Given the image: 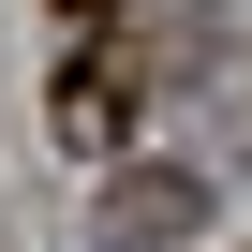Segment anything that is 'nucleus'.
<instances>
[{
  "mask_svg": "<svg viewBox=\"0 0 252 252\" xmlns=\"http://www.w3.org/2000/svg\"><path fill=\"white\" fill-rule=\"evenodd\" d=\"M193 222H208V178L193 163H119L104 178V252H178Z\"/></svg>",
  "mask_w": 252,
  "mask_h": 252,
  "instance_id": "1",
  "label": "nucleus"
},
{
  "mask_svg": "<svg viewBox=\"0 0 252 252\" xmlns=\"http://www.w3.org/2000/svg\"><path fill=\"white\" fill-rule=\"evenodd\" d=\"M119 119H134V89H119L104 60H74V74H60V134H74V149H119Z\"/></svg>",
  "mask_w": 252,
  "mask_h": 252,
  "instance_id": "2",
  "label": "nucleus"
},
{
  "mask_svg": "<svg viewBox=\"0 0 252 252\" xmlns=\"http://www.w3.org/2000/svg\"><path fill=\"white\" fill-rule=\"evenodd\" d=\"M60 15H104V0H60Z\"/></svg>",
  "mask_w": 252,
  "mask_h": 252,
  "instance_id": "3",
  "label": "nucleus"
}]
</instances>
